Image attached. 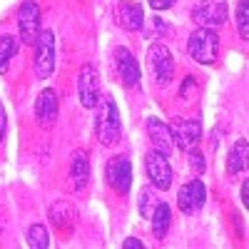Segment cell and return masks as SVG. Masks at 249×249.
I'll list each match as a JSON object with an SVG mask.
<instances>
[{
	"mask_svg": "<svg viewBox=\"0 0 249 249\" xmlns=\"http://www.w3.org/2000/svg\"><path fill=\"white\" fill-rule=\"evenodd\" d=\"M187 53L199 65H212L219 55V37L210 28H197L187 40Z\"/></svg>",
	"mask_w": 249,
	"mask_h": 249,
	"instance_id": "1",
	"label": "cell"
},
{
	"mask_svg": "<svg viewBox=\"0 0 249 249\" xmlns=\"http://www.w3.org/2000/svg\"><path fill=\"white\" fill-rule=\"evenodd\" d=\"M95 132H97V140L105 144V147H112V144L120 140V132H122V122H120V110L115 105V100L107 95L100 105V112H97V124H95Z\"/></svg>",
	"mask_w": 249,
	"mask_h": 249,
	"instance_id": "2",
	"label": "cell"
},
{
	"mask_svg": "<svg viewBox=\"0 0 249 249\" xmlns=\"http://www.w3.org/2000/svg\"><path fill=\"white\" fill-rule=\"evenodd\" d=\"M33 70H35L37 80H48L55 72V35H53V30H40V35L35 40Z\"/></svg>",
	"mask_w": 249,
	"mask_h": 249,
	"instance_id": "3",
	"label": "cell"
},
{
	"mask_svg": "<svg viewBox=\"0 0 249 249\" xmlns=\"http://www.w3.org/2000/svg\"><path fill=\"white\" fill-rule=\"evenodd\" d=\"M167 127L172 135V144L182 152H190L192 147H197V142L202 137V124L199 120H192V117H175Z\"/></svg>",
	"mask_w": 249,
	"mask_h": 249,
	"instance_id": "4",
	"label": "cell"
},
{
	"mask_svg": "<svg viewBox=\"0 0 249 249\" xmlns=\"http://www.w3.org/2000/svg\"><path fill=\"white\" fill-rule=\"evenodd\" d=\"M105 179L117 195H127L130 187H132V162L124 155L110 157L107 167H105Z\"/></svg>",
	"mask_w": 249,
	"mask_h": 249,
	"instance_id": "5",
	"label": "cell"
},
{
	"mask_svg": "<svg viewBox=\"0 0 249 249\" xmlns=\"http://www.w3.org/2000/svg\"><path fill=\"white\" fill-rule=\"evenodd\" d=\"M40 20H43V13H40V5L35 0H25L18 10V30H20V40L23 45H33L37 35H40Z\"/></svg>",
	"mask_w": 249,
	"mask_h": 249,
	"instance_id": "6",
	"label": "cell"
},
{
	"mask_svg": "<svg viewBox=\"0 0 249 249\" xmlns=\"http://www.w3.org/2000/svg\"><path fill=\"white\" fill-rule=\"evenodd\" d=\"M77 97L82 102V107H97L100 102V70L88 62V65H82L80 75H77Z\"/></svg>",
	"mask_w": 249,
	"mask_h": 249,
	"instance_id": "7",
	"label": "cell"
},
{
	"mask_svg": "<svg viewBox=\"0 0 249 249\" xmlns=\"http://www.w3.org/2000/svg\"><path fill=\"white\" fill-rule=\"evenodd\" d=\"M144 172H147L155 190L164 192L172 187V167L167 162V155H162L160 150L147 152V157H144Z\"/></svg>",
	"mask_w": 249,
	"mask_h": 249,
	"instance_id": "8",
	"label": "cell"
},
{
	"mask_svg": "<svg viewBox=\"0 0 249 249\" xmlns=\"http://www.w3.org/2000/svg\"><path fill=\"white\" fill-rule=\"evenodd\" d=\"M147 62H150V72L155 77L157 85H167L175 75V60H172V53L164 48L162 43H155L147 53Z\"/></svg>",
	"mask_w": 249,
	"mask_h": 249,
	"instance_id": "9",
	"label": "cell"
},
{
	"mask_svg": "<svg viewBox=\"0 0 249 249\" xmlns=\"http://www.w3.org/2000/svg\"><path fill=\"white\" fill-rule=\"evenodd\" d=\"M192 20L199 28H210V30L222 28L227 20V3L224 0H202L192 10Z\"/></svg>",
	"mask_w": 249,
	"mask_h": 249,
	"instance_id": "10",
	"label": "cell"
},
{
	"mask_svg": "<svg viewBox=\"0 0 249 249\" xmlns=\"http://www.w3.org/2000/svg\"><path fill=\"white\" fill-rule=\"evenodd\" d=\"M207 199V187L202 179H190L187 184L179 187V195H177V207L182 214H197Z\"/></svg>",
	"mask_w": 249,
	"mask_h": 249,
	"instance_id": "11",
	"label": "cell"
},
{
	"mask_svg": "<svg viewBox=\"0 0 249 249\" xmlns=\"http://www.w3.org/2000/svg\"><path fill=\"white\" fill-rule=\"evenodd\" d=\"M68 179H70V190L75 195L88 190V184H90V155H88V150H75L72 152Z\"/></svg>",
	"mask_w": 249,
	"mask_h": 249,
	"instance_id": "12",
	"label": "cell"
},
{
	"mask_svg": "<svg viewBox=\"0 0 249 249\" xmlns=\"http://www.w3.org/2000/svg\"><path fill=\"white\" fill-rule=\"evenodd\" d=\"M57 110H60V105H57V95H55V90H43L37 97H35V120H37V124L43 130H53L55 127V122H57Z\"/></svg>",
	"mask_w": 249,
	"mask_h": 249,
	"instance_id": "13",
	"label": "cell"
},
{
	"mask_svg": "<svg viewBox=\"0 0 249 249\" xmlns=\"http://www.w3.org/2000/svg\"><path fill=\"white\" fill-rule=\"evenodd\" d=\"M115 68L120 72V80L124 88L140 85V65L127 48H115Z\"/></svg>",
	"mask_w": 249,
	"mask_h": 249,
	"instance_id": "14",
	"label": "cell"
},
{
	"mask_svg": "<svg viewBox=\"0 0 249 249\" xmlns=\"http://www.w3.org/2000/svg\"><path fill=\"white\" fill-rule=\"evenodd\" d=\"M50 222H53V227H55L60 234H72L75 232V224H77L75 207L68 204V202H62V199H57L50 207Z\"/></svg>",
	"mask_w": 249,
	"mask_h": 249,
	"instance_id": "15",
	"label": "cell"
},
{
	"mask_svg": "<svg viewBox=\"0 0 249 249\" xmlns=\"http://www.w3.org/2000/svg\"><path fill=\"white\" fill-rule=\"evenodd\" d=\"M115 15H117L120 28H124L127 33H137L144 25V10L137 3H127V0H122V3H117V8H115Z\"/></svg>",
	"mask_w": 249,
	"mask_h": 249,
	"instance_id": "16",
	"label": "cell"
},
{
	"mask_svg": "<svg viewBox=\"0 0 249 249\" xmlns=\"http://www.w3.org/2000/svg\"><path fill=\"white\" fill-rule=\"evenodd\" d=\"M147 135L155 144V150H160L162 155H170L175 150L172 144V135H170V127L164 124L160 117H147Z\"/></svg>",
	"mask_w": 249,
	"mask_h": 249,
	"instance_id": "17",
	"label": "cell"
},
{
	"mask_svg": "<svg viewBox=\"0 0 249 249\" xmlns=\"http://www.w3.org/2000/svg\"><path fill=\"white\" fill-rule=\"evenodd\" d=\"M152 234L157 239H162L164 234H167L170 230V222H172V212H170V204H164V202H157L155 207V212H152Z\"/></svg>",
	"mask_w": 249,
	"mask_h": 249,
	"instance_id": "18",
	"label": "cell"
},
{
	"mask_svg": "<svg viewBox=\"0 0 249 249\" xmlns=\"http://www.w3.org/2000/svg\"><path fill=\"white\" fill-rule=\"evenodd\" d=\"M247 152H249L247 140L234 142V147H232L230 157H227V172H230V175H239V172H244V170H247Z\"/></svg>",
	"mask_w": 249,
	"mask_h": 249,
	"instance_id": "19",
	"label": "cell"
},
{
	"mask_svg": "<svg viewBox=\"0 0 249 249\" xmlns=\"http://www.w3.org/2000/svg\"><path fill=\"white\" fill-rule=\"evenodd\" d=\"M15 53H18V40L10 37V35L0 37V72L8 70V65H10V60H13Z\"/></svg>",
	"mask_w": 249,
	"mask_h": 249,
	"instance_id": "20",
	"label": "cell"
},
{
	"mask_svg": "<svg viewBox=\"0 0 249 249\" xmlns=\"http://www.w3.org/2000/svg\"><path fill=\"white\" fill-rule=\"evenodd\" d=\"M157 190L155 187H144V190L140 192V214L144 219H150L152 212H155V207H157Z\"/></svg>",
	"mask_w": 249,
	"mask_h": 249,
	"instance_id": "21",
	"label": "cell"
},
{
	"mask_svg": "<svg viewBox=\"0 0 249 249\" xmlns=\"http://www.w3.org/2000/svg\"><path fill=\"white\" fill-rule=\"evenodd\" d=\"M28 244L33 249H48L50 247V237H48V230L43 224H33L28 230Z\"/></svg>",
	"mask_w": 249,
	"mask_h": 249,
	"instance_id": "22",
	"label": "cell"
},
{
	"mask_svg": "<svg viewBox=\"0 0 249 249\" xmlns=\"http://www.w3.org/2000/svg\"><path fill=\"white\" fill-rule=\"evenodd\" d=\"M237 28H239V35L247 40L249 37V0H239L237 5Z\"/></svg>",
	"mask_w": 249,
	"mask_h": 249,
	"instance_id": "23",
	"label": "cell"
},
{
	"mask_svg": "<svg viewBox=\"0 0 249 249\" xmlns=\"http://www.w3.org/2000/svg\"><path fill=\"white\" fill-rule=\"evenodd\" d=\"M190 167L197 172V175H202L204 170H207V162H204V155L202 152H197L195 147L190 150Z\"/></svg>",
	"mask_w": 249,
	"mask_h": 249,
	"instance_id": "24",
	"label": "cell"
},
{
	"mask_svg": "<svg viewBox=\"0 0 249 249\" xmlns=\"http://www.w3.org/2000/svg\"><path fill=\"white\" fill-rule=\"evenodd\" d=\"M5 130H8V117H5V107L0 105V144L5 140Z\"/></svg>",
	"mask_w": 249,
	"mask_h": 249,
	"instance_id": "25",
	"label": "cell"
},
{
	"mask_svg": "<svg viewBox=\"0 0 249 249\" xmlns=\"http://www.w3.org/2000/svg\"><path fill=\"white\" fill-rule=\"evenodd\" d=\"M150 5H152L155 10H167V8L175 5V0H150Z\"/></svg>",
	"mask_w": 249,
	"mask_h": 249,
	"instance_id": "26",
	"label": "cell"
},
{
	"mask_svg": "<svg viewBox=\"0 0 249 249\" xmlns=\"http://www.w3.org/2000/svg\"><path fill=\"white\" fill-rule=\"evenodd\" d=\"M122 247H124V249H142L144 244H142L140 239H135V237H130V239H124V242H122Z\"/></svg>",
	"mask_w": 249,
	"mask_h": 249,
	"instance_id": "27",
	"label": "cell"
},
{
	"mask_svg": "<svg viewBox=\"0 0 249 249\" xmlns=\"http://www.w3.org/2000/svg\"><path fill=\"white\" fill-rule=\"evenodd\" d=\"M242 202L249 204V182H242Z\"/></svg>",
	"mask_w": 249,
	"mask_h": 249,
	"instance_id": "28",
	"label": "cell"
}]
</instances>
